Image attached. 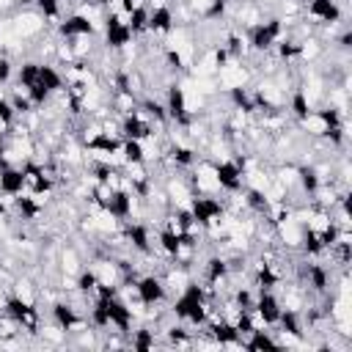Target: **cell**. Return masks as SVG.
<instances>
[{
  "label": "cell",
  "mask_w": 352,
  "mask_h": 352,
  "mask_svg": "<svg viewBox=\"0 0 352 352\" xmlns=\"http://www.w3.org/2000/svg\"><path fill=\"white\" fill-rule=\"evenodd\" d=\"M143 162H146V143L124 140L121 143V165H143Z\"/></svg>",
  "instance_id": "4"
},
{
  "label": "cell",
  "mask_w": 352,
  "mask_h": 352,
  "mask_svg": "<svg viewBox=\"0 0 352 352\" xmlns=\"http://www.w3.org/2000/svg\"><path fill=\"white\" fill-rule=\"evenodd\" d=\"M135 286H138V292H140V297H143L146 305L168 302V292H165V286H162L160 272H140V275L135 278Z\"/></svg>",
  "instance_id": "1"
},
{
  "label": "cell",
  "mask_w": 352,
  "mask_h": 352,
  "mask_svg": "<svg viewBox=\"0 0 352 352\" xmlns=\"http://www.w3.org/2000/svg\"><path fill=\"white\" fill-rule=\"evenodd\" d=\"M214 179L220 184V192H236L242 190V173L231 160H214Z\"/></svg>",
  "instance_id": "2"
},
{
  "label": "cell",
  "mask_w": 352,
  "mask_h": 352,
  "mask_svg": "<svg viewBox=\"0 0 352 352\" xmlns=\"http://www.w3.org/2000/svg\"><path fill=\"white\" fill-rule=\"evenodd\" d=\"M253 308L264 316V322H267V327H272V324H278V319H280V300L275 297V292H258L256 294V302H253Z\"/></svg>",
  "instance_id": "3"
}]
</instances>
